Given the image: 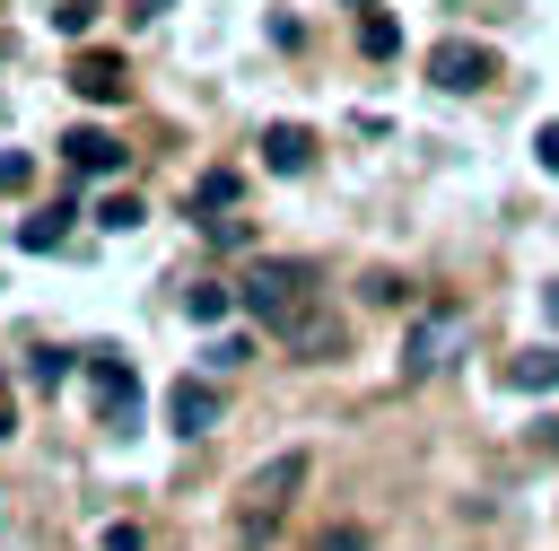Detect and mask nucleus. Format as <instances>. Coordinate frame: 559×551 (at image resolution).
<instances>
[{
	"instance_id": "f257e3e1",
	"label": "nucleus",
	"mask_w": 559,
	"mask_h": 551,
	"mask_svg": "<svg viewBox=\"0 0 559 551\" xmlns=\"http://www.w3.org/2000/svg\"><path fill=\"white\" fill-rule=\"evenodd\" d=\"M236 306L271 332V324H288L297 306H314V262H297V254H262L245 280H236Z\"/></svg>"
},
{
	"instance_id": "f03ea898",
	"label": "nucleus",
	"mask_w": 559,
	"mask_h": 551,
	"mask_svg": "<svg viewBox=\"0 0 559 551\" xmlns=\"http://www.w3.org/2000/svg\"><path fill=\"white\" fill-rule=\"evenodd\" d=\"M306 472H314V455H306V446H280L271 464H253V472H245V525H236V534H245V542H262V534L288 516V499L306 490Z\"/></svg>"
},
{
	"instance_id": "7ed1b4c3",
	"label": "nucleus",
	"mask_w": 559,
	"mask_h": 551,
	"mask_svg": "<svg viewBox=\"0 0 559 551\" xmlns=\"http://www.w3.org/2000/svg\"><path fill=\"white\" fill-rule=\"evenodd\" d=\"M463 341H472V315H463V306H428V315L402 332V359H393V367H402V385H428Z\"/></svg>"
},
{
	"instance_id": "20e7f679",
	"label": "nucleus",
	"mask_w": 559,
	"mask_h": 551,
	"mask_svg": "<svg viewBox=\"0 0 559 551\" xmlns=\"http://www.w3.org/2000/svg\"><path fill=\"white\" fill-rule=\"evenodd\" d=\"M428 79H437L445 96H472V87H489V79H498V52H489V44H463V35H445V44L428 52Z\"/></svg>"
},
{
	"instance_id": "39448f33",
	"label": "nucleus",
	"mask_w": 559,
	"mask_h": 551,
	"mask_svg": "<svg viewBox=\"0 0 559 551\" xmlns=\"http://www.w3.org/2000/svg\"><path fill=\"white\" fill-rule=\"evenodd\" d=\"M271 341H280L288 359H332V350H341L349 332H341V315H332V306L314 297V306H297L288 324H271Z\"/></svg>"
},
{
	"instance_id": "423d86ee",
	"label": "nucleus",
	"mask_w": 559,
	"mask_h": 551,
	"mask_svg": "<svg viewBox=\"0 0 559 551\" xmlns=\"http://www.w3.org/2000/svg\"><path fill=\"white\" fill-rule=\"evenodd\" d=\"M87 376H96V411H105V429H131L140 420V376H131V359H87Z\"/></svg>"
},
{
	"instance_id": "0eeeda50",
	"label": "nucleus",
	"mask_w": 559,
	"mask_h": 551,
	"mask_svg": "<svg viewBox=\"0 0 559 551\" xmlns=\"http://www.w3.org/2000/svg\"><path fill=\"white\" fill-rule=\"evenodd\" d=\"M218 411H227V394H218V385H201V376H175V394H166V420H175V437H210V429H218Z\"/></svg>"
},
{
	"instance_id": "6e6552de",
	"label": "nucleus",
	"mask_w": 559,
	"mask_h": 551,
	"mask_svg": "<svg viewBox=\"0 0 559 551\" xmlns=\"http://www.w3.org/2000/svg\"><path fill=\"white\" fill-rule=\"evenodd\" d=\"M70 87H79L87 105H122V87H131V79H122V61H114V52H79V61H70Z\"/></svg>"
},
{
	"instance_id": "1a4fd4ad",
	"label": "nucleus",
	"mask_w": 559,
	"mask_h": 551,
	"mask_svg": "<svg viewBox=\"0 0 559 551\" xmlns=\"http://www.w3.org/2000/svg\"><path fill=\"white\" fill-rule=\"evenodd\" d=\"M262 166H271V175H306V166H314V131H306V122H271V131H262Z\"/></svg>"
},
{
	"instance_id": "9d476101",
	"label": "nucleus",
	"mask_w": 559,
	"mask_h": 551,
	"mask_svg": "<svg viewBox=\"0 0 559 551\" xmlns=\"http://www.w3.org/2000/svg\"><path fill=\"white\" fill-rule=\"evenodd\" d=\"M61 157H70L79 175H114V166H122V140H114V131H96V122H79V131L61 140Z\"/></svg>"
},
{
	"instance_id": "9b49d317",
	"label": "nucleus",
	"mask_w": 559,
	"mask_h": 551,
	"mask_svg": "<svg viewBox=\"0 0 559 551\" xmlns=\"http://www.w3.org/2000/svg\"><path fill=\"white\" fill-rule=\"evenodd\" d=\"M507 385H524V394H559V350H524V359H507Z\"/></svg>"
},
{
	"instance_id": "f8f14e48",
	"label": "nucleus",
	"mask_w": 559,
	"mask_h": 551,
	"mask_svg": "<svg viewBox=\"0 0 559 551\" xmlns=\"http://www.w3.org/2000/svg\"><path fill=\"white\" fill-rule=\"evenodd\" d=\"M61 236H70V210H61V201H52V210H35V219H17V245H26V254H52Z\"/></svg>"
},
{
	"instance_id": "ddd939ff",
	"label": "nucleus",
	"mask_w": 559,
	"mask_h": 551,
	"mask_svg": "<svg viewBox=\"0 0 559 551\" xmlns=\"http://www.w3.org/2000/svg\"><path fill=\"white\" fill-rule=\"evenodd\" d=\"M227 306H236V289H218V280H192L183 289V315L192 324H227Z\"/></svg>"
},
{
	"instance_id": "4468645a",
	"label": "nucleus",
	"mask_w": 559,
	"mask_h": 551,
	"mask_svg": "<svg viewBox=\"0 0 559 551\" xmlns=\"http://www.w3.org/2000/svg\"><path fill=\"white\" fill-rule=\"evenodd\" d=\"M70 367H79V350H35V359H26V385H35V394H61Z\"/></svg>"
},
{
	"instance_id": "2eb2a0df",
	"label": "nucleus",
	"mask_w": 559,
	"mask_h": 551,
	"mask_svg": "<svg viewBox=\"0 0 559 551\" xmlns=\"http://www.w3.org/2000/svg\"><path fill=\"white\" fill-rule=\"evenodd\" d=\"M140 219H148V210H140L131 192H105V201H96V227H105V236H131Z\"/></svg>"
},
{
	"instance_id": "dca6fc26",
	"label": "nucleus",
	"mask_w": 559,
	"mask_h": 551,
	"mask_svg": "<svg viewBox=\"0 0 559 551\" xmlns=\"http://www.w3.org/2000/svg\"><path fill=\"white\" fill-rule=\"evenodd\" d=\"M227 201H236V175H227V166H210V175H201V192H192V210H227Z\"/></svg>"
},
{
	"instance_id": "f3484780",
	"label": "nucleus",
	"mask_w": 559,
	"mask_h": 551,
	"mask_svg": "<svg viewBox=\"0 0 559 551\" xmlns=\"http://www.w3.org/2000/svg\"><path fill=\"white\" fill-rule=\"evenodd\" d=\"M367 297H376V306H411V280H402V271H367Z\"/></svg>"
},
{
	"instance_id": "a211bd4d",
	"label": "nucleus",
	"mask_w": 559,
	"mask_h": 551,
	"mask_svg": "<svg viewBox=\"0 0 559 551\" xmlns=\"http://www.w3.org/2000/svg\"><path fill=\"white\" fill-rule=\"evenodd\" d=\"M358 44L384 61V52H402V26H393V17H367V35H358Z\"/></svg>"
},
{
	"instance_id": "6ab92c4d",
	"label": "nucleus",
	"mask_w": 559,
	"mask_h": 551,
	"mask_svg": "<svg viewBox=\"0 0 559 551\" xmlns=\"http://www.w3.org/2000/svg\"><path fill=\"white\" fill-rule=\"evenodd\" d=\"M26 175H35V157L26 149H0V192H26Z\"/></svg>"
},
{
	"instance_id": "aec40b11",
	"label": "nucleus",
	"mask_w": 559,
	"mask_h": 551,
	"mask_svg": "<svg viewBox=\"0 0 559 551\" xmlns=\"http://www.w3.org/2000/svg\"><path fill=\"white\" fill-rule=\"evenodd\" d=\"M533 157H542V166L559 175V122H542V131H533Z\"/></svg>"
},
{
	"instance_id": "412c9836",
	"label": "nucleus",
	"mask_w": 559,
	"mask_h": 551,
	"mask_svg": "<svg viewBox=\"0 0 559 551\" xmlns=\"http://www.w3.org/2000/svg\"><path fill=\"white\" fill-rule=\"evenodd\" d=\"M533 446H542V455H559V411H542V420H533Z\"/></svg>"
},
{
	"instance_id": "4be33fe9",
	"label": "nucleus",
	"mask_w": 559,
	"mask_h": 551,
	"mask_svg": "<svg viewBox=\"0 0 559 551\" xmlns=\"http://www.w3.org/2000/svg\"><path fill=\"white\" fill-rule=\"evenodd\" d=\"M105 551H140V525H105Z\"/></svg>"
},
{
	"instance_id": "5701e85b",
	"label": "nucleus",
	"mask_w": 559,
	"mask_h": 551,
	"mask_svg": "<svg viewBox=\"0 0 559 551\" xmlns=\"http://www.w3.org/2000/svg\"><path fill=\"white\" fill-rule=\"evenodd\" d=\"M323 551H367V534H349V525H341V534H323Z\"/></svg>"
},
{
	"instance_id": "b1692460",
	"label": "nucleus",
	"mask_w": 559,
	"mask_h": 551,
	"mask_svg": "<svg viewBox=\"0 0 559 551\" xmlns=\"http://www.w3.org/2000/svg\"><path fill=\"white\" fill-rule=\"evenodd\" d=\"M542 315H550V324H559V280H550V289H542Z\"/></svg>"
},
{
	"instance_id": "393cba45",
	"label": "nucleus",
	"mask_w": 559,
	"mask_h": 551,
	"mask_svg": "<svg viewBox=\"0 0 559 551\" xmlns=\"http://www.w3.org/2000/svg\"><path fill=\"white\" fill-rule=\"evenodd\" d=\"M9 429H17V420H9V394H0V437H9Z\"/></svg>"
},
{
	"instance_id": "a878e982",
	"label": "nucleus",
	"mask_w": 559,
	"mask_h": 551,
	"mask_svg": "<svg viewBox=\"0 0 559 551\" xmlns=\"http://www.w3.org/2000/svg\"><path fill=\"white\" fill-rule=\"evenodd\" d=\"M349 9H376V0H349Z\"/></svg>"
}]
</instances>
